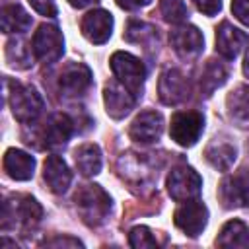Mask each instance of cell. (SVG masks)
Returning <instances> with one entry per match:
<instances>
[{
    "label": "cell",
    "instance_id": "obj_34",
    "mask_svg": "<svg viewBox=\"0 0 249 249\" xmlns=\"http://www.w3.org/2000/svg\"><path fill=\"white\" fill-rule=\"evenodd\" d=\"M119 8L126 10V12H134V10H140L144 6H148L152 0H115Z\"/></svg>",
    "mask_w": 249,
    "mask_h": 249
},
{
    "label": "cell",
    "instance_id": "obj_13",
    "mask_svg": "<svg viewBox=\"0 0 249 249\" xmlns=\"http://www.w3.org/2000/svg\"><path fill=\"white\" fill-rule=\"evenodd\" d=\"M161 130H163V117H161L158 111H142V113L130 123L128 136H130L134 142L150 144V142L160 140Z\"/></svg>",
    "mask_w": 249,
    "mask_h": 249
},
{
    "label": "cell",
    "instance_id": "obj_36",
    "mask_svg": "<svg viewBox=\"0 0 249 249\" xmlns=\"http://www.w3.org/2000/svg\"><path fill=\"white\" fill-rule=\"evenodd\" d=\"M243 74L249 78V49H247V54H245V60H243Z\"/></svg>",
    "mask_w": 249,
    "mask_h": 249
},
{
    "label": "cell",
    "instance_id": "obj_15",
    "mask_svg": "<svg viewBox=\"0 0 249 249\" xmlns=\"http://www.w3.org/2000/svg\"><path fill=\"white\" fill-rule=\"evenodd\" d=\"M220 196L226 206H249V169L224 179Z\"/></svg>",
    "mask_w": 249,
    "mask_h": 249
},
{
    "label": "cell",
    "instance_id": "obj_12",
    "mask_svg": "<svg viewBox=\"0 0 249 249\" xmlns=\"http://www.w3.org/2000/svg\"><path fill=\"white\" fill-rule=\"evenodd\" d=\"M80 29H82V35L89 43L101 45L109 41L113 33V16L107 10H91L82 18Z\"/></svg>",
    "mask_w": 249,
    "mask_h": 249
},
{
    "label": "cell",
    "instance_id": "obj_14",
    "mask_svg": "<svg viewBox=\"0 0 249 249\" xmlns=\"http://www.w3.org/2000/svg\"><path fill=\"white\" fill-rule=\"evenodd\" d=\"M91 86V70L82 62L68 64L58 78V88L66 97H78Z\"/></svg>",
    "mask_w": 249,
    "mask_h": 249
},
{
    "label": "cell",
    "instance_id": "obj_2",
    "mask_svg": "<svg viewBox=\"0 0 249 249\" xmlns=\"http://www.w3.org/2000/svg\"><path fill=\"white\" fill-rule=\"evenodd\" d=\"M74 202L84 224L91 228L101 226L111 212V196L105 193L101 185L95 183L82 185L74 195Z\"/></svg>",
    "mask_w": 249,
    "mask_h": 249
},
{
    "label": "cell",
    "instance_id": "obj_20",
    "mask_svg": "<svg viewBox=\"0 0 249 249\" xmlns=\"http://www.w3.org/2000/svg\"><path fill=\"white\" fill-rule=\"evenodd\" d=\"M204 158H206V161H208L212 167H216L218 171H228V169L233 165L235 158H237V150H235V146H231L230 142L214 140L212 144L206 146Z\"/></svg>",
    "mask_w": 249,
    "mask_h": 249
},
{
    "label": "cell",
    "instance_id": "obj_27",
    "mask_svg": "<svg viewBox=\"0 0 249 249\" xmlns=\"http://www.w3.org/2000/svg\"><path fill=\"white\" fill-rule=\"evenodd\" d=\"M6 60L14 68H29L31 66V51L21 39H10L6 43Z\"/></svg>",
    "mask_w": 249,
    "mask_h": 249
},
{
    "label": "cell",
    "instance_id": "obj_8",
    "mask_svg": "<svg viewBox=\"0 0 249 249\" xmlns=\"http://www.w3.org/2000/svg\"><path fill=\"white\" fill-rule=\"evenodd\" d=\"M173 222L185 235L196 237L208 224V208L196 198L181 202V206L173 214Z\"/></svg>",
    "mask_w": 249,
    "mask_h": 249
},
{
    "label": "cell",
    "instance_id": "obj_19",
    "mask_svg": "<svg viewBox=\"0 0 249 249\" xmlns=\"http://www.w3.org/2000/svg\"><path fill=\"white\" fill-rule=\"evenodd\" d=\"M4 171L16 181H27L35 171V158L19 148H8L4 154Z\"/></svg>",
    "mask_w": 249,
    "mask_h": 249
},
{
    "label": "cell",
    "instance_id": "obj_21",
    "mask_svg": "<svg viewBox=\"0 0 249 249\" xmlns=\"http://www.w3.org/2000/svg\"><path fill=\"white\" fill-rule=\"evenodd\" d=\"M74 161L84 177H93L101 171V150L97 144H82L74 152Z\"/></svg>",
    "mask_w": 249,
    "mask_h": 249
},
{
    "label": "cell",
    "instance_id": "obj_6",
    "mask_svg": "<svg viewBox=\"0 0 249 249\" xmlns=\"http://www.w3.org/2000/svg\"><path fill=\"white\" fill-rule=\"evenodd\" d=\"M31 51L35 54L37 60L45 62V64H53L56 62L62 53H64V37L62 31L53 25V23H43L37 27L35 35H33V45Z\"/></svg>",
    "mask_w": 249,
    "mask_h": 249
},
{
    "label": "cell",
    "instance_id": "obj_29",
    "mask_svg": "<svg viewBox=\"0 0 249 249\" xmlns=\"http://www.w3.org/2000/svg\"><path fill=\"white\" fill-rule=\"evenodd\" d=\"M128 243L134 249H146V247H158V241L148 226H134L128 231Z\"/></svg>",
    "mask_w": 249,
    "mask_h": 249
},
{
    "label": "cell",
    "instance_id": "obj_7",
    "mask_svg": "<svg viewBox=\"0 0 249 249\" xmlns=\"http://www.w3.org/2000/svg\"><path fill=\"white\" fill-rule=\"evenodd\" d=\"M204 130V115L191 109V111H177L171 117L169 124V136L175 140L179 146L191 148L196 144Z\"/></svg>",
    "mask_w": 249,
    "mask_h": 249
},
{
    "label": "cell",
    "instance_id": "obj_23",
    "mask_svg": "<svg viewBox=\"0 0 249 249\" xmlns=\"http://www.w3.org/2000/svg\"><path fill=\"white\" fill-rule=\"evenodd\" d=\"M2 31L4 33H23L31 27V16L19 4H8L2 8Z\"/></svg>",
    "mask_w": 249,
    "mask_h": 249
},
{
    "label": "cell",
    "instance_id": "obj_5",
    "mask_svg": "<svg viewBox=\"0 0 249 249\" xmlns=\"http://www.w3.org/2000/svg\"><path fill=\"white\" fill-rule=\"evenodd\" d=\"M165 185H167V193L173 200L187 202V200L198 198L200 189H202V179L193 167L177 165L169 171Z\"/></svg>",
    "mask_w": 249,
    "mask_h": 249
},
{
    "label": "cell",
    "instance_id": "obj_1",
    "mask_svg": "<svg viewBox=\"0 0 249 249\" xmlns=\"http://www.w3.org/2000/svg\"><path fill=\"white\" fill-rule=\"evenodd\" d=\"M43 218L41 204L29 195H14L2 206V230L18 228L21 231L33 230Z\"/></svg>",
    "mask_w": 249,
    "mask_h": 249
},
{
    "label": "cell",
    "instance_id": "obj_25",
    "mask_svg": "<svg viewBox=\"0 0 249 249\" xmlns=\"http://www.w3.org/2000/svg\"><path fill=\"white\" fill-rule=\"evenodd\" d=\"M228 107L231 119L239 123V126H249V88L241 86L228 97Z\"/></svg>",
    "mask_w": 249,
    "mask_h": 249
},
{
    "label": "cell",
    "instance_id": "obj_17",
    "mask_svg": "<svg viewBox=\"0 0 249 249\" xmlns=\"http://www.w3.org/2000/svg\"><path fill=\"white\" fill-rule=\"evenodd\" d=\"M74 132V123L66 113H53L43 128L45 148H60L64 146Z\"/></svg>",
    "mask_w": 249,
    "mask_h": 249
},
{
    "label": "cell",
    "instance_id": "obj_26",
    "mask_svg": "<svg viewBox=\"0 0 249 249\" xmlns=\"http://www.w3.org/2000/svg\"><path fill=\"white\" fill-rule=\"evenodd\" d=\"M128 43H136V45H154L158 43V29L150 23H144V21H128L126 25V31L123 35Z\"/></svg>",
    "mask_w": 249,
    "mask_h": 249
},
{
    "label": "cell",
    "instance_id": "obj_16",
    "mask_svg": "<svg viewBox=\"0 0 249 249\" xmlns=\"http://www.w3.org/2000/svg\"><path fill=\"white\" fill-rule=\"evenodd\" d=\"M43 177H45L47 187L54 195H64L72 183V171L68 169L66 161L56 154L47 156L45 165H43Z\"/></svg>",
    "mask_w": 249,
    "mask_h": 249
},
{
    "label": "cell",
    "instance_id": "obj_32",
    "mask_svg": "<svg viewBox=\"0 0 249 249\" xmlns=\"http://www.w3.org/2000/svg\"><path fill=\"white\" fill-rule=\"evenodd\" d=\"M45 247H84V243L76 237H68V235H56L53 239H45L43 241Z\"/></svg>",
    "mask_w": 249,
    "mask_h": 249
},
{
    "label": "cell",
    "instance_id": "obj_10",
    "mask_svg": "<svg viewBox=\"0 0 249 249\" xmlns=\"http://www.w3.org/2000/svg\"><path fill=\"white\" fill-rule=\"evenodd\" d=\"M158 95L160 101L165 105H179L189 95V82L177 68H167L160 74L158 82Z\"/></svg>",
    "mask_w": 249,
    "mask_h": 249
},
{
    "label": "cell",
    "instance_id": "obj_35",
    "mask_svg": "<svg viewBox=\"0 0 249 249\" xmlns=\"http://www.w3.org/2000/svg\"><path fill=\"white\" fill-rule=\"evenodd\" d=\"M95 2H99V0H68V4L70 6H74V8H86V6H89V4H95Z\"/></svg>",
    "mask_w": 249,
    "mask_h": 249
},
{
    "label": "cell",
    "instance_id": "obj_22",
    "mask_svg": "<svg viewBox=\"0 0 249 249\" xmlns=\"http://www.w3.org/2000/svg\"><path fill=\"white\" fill-rule=\"evenodd\" d=\"M228 78V70L222 62H218L216 58H210L206 60L204 68H202V74H200V80H198V86H200V93L210 97L218 88L224 86Z\"/></svg>",
    "mask_w": 249,
    "mask_h": 249
},
{
    "label": "cell",
    "instance_id": "obj_24",
    "mask_svg": "<svg viewBox=\"0 0 249 249\" xmlns=\"http://www.w3.org/2000/svg\"><path fill=\"white\" fill-rule=\"evenodd\" d=\"M216 245L220 247H247L249 245V228L241 220H230L224 224Z\"/></svg>",
    "mask_w": 249,
    "mask_h": 249
},
{
    "label": "cell",
    "instance_id": "obj_9",
    "mask_svg": "<svg viewBox=\"0 0 249 249\" xmlns=\"http://www.w3.org/2000/svg\"><path fill=\"white\" fill-rule=\"evenodd\" d=\"M169 43H171L173 51L185 60L196 58L204 49L202 33L195 25H187V23L185 25H177L175 29L169 31Z\"/></svg>",
    "mask_w": 249,
    "mask_h": 249
},
{
    "label": "cell",
    "instance_id": "obj_28",
    "mask_svg": "<svg viewBox=\"0 0 249 249\" xmlns=\"http://www.w3.org/2000/svg\"><path fill=\"white\" fill-rule=\"evenodd\" d=\"M160 12L169 23H183L189 16L187 4L183 0H160Z\"/></svg>",
    "mask_w": 249,
    "mask_h": 249
},
{
    "label": "cell",
    "instance_id": "obj_4",
    "mask_svg": "<svg viewBox=\"0 0 249 249\" xmlns=\"http://www.w3.org/2000/svg\"><path fill=\"white\" fill-rule=\"evenodd\" d=\"M8 91V97H10V109H12V115L23 123V124H29V123H35L43 111V97L39 95V91L33 88V86H25V84H12Z\"/></svg>",
    "mask_w": 249,
    "mask_h": 249
},
{
    "label": "cell",
    "instance_id": "obj_18",
    "mask_svg": "<svg viewBox=\"0 0 249 249\" xmlns=\"http://www.w3.org/2000/svg\"><path fill=\"white\" fill-rule=\"evenodd\" d=\"M245 41H247L245 33L233 27L230 21H222L216 27V51L228 60H233L239 54Z\"/></svg>",
    "mask_w": 249,
    "mask_h": 249
},
{
    "label": "cell",
    "instance_id": "obj_3",
    "mask_svg": "<svg viewBox=\"0 0 249 249\" xmlns=\"http://www.w3.org/2000/svg\"><path fill=\"white\" fill-rule=\"evenodd\" d=\"M109 64H111V70H113L115 78L134 97H140L142 95V88H144V80H146V68H144L142 60L136 58L130 53L117 51V53H113Z\"/></svg>",
    "mask_w": 249,
    "mask_h": 249
},
{
    "label": "cell",
    "instance_id": "obj_30",
    "mask_svg": "<svg viewBox=\"0 0 249 249\" xmlns=\"http://www.w3.org/2000/svg\"><path fill=\"white\" fill-rule=\"evenodd\" d=\"M31 4V8L41 14V16H47V18H54L58 14L56 10V2L54 0H27Z\"/></svg>",
    "mask_w": 249,
    "mask_h": 249
},
{
    "label": "cell",
    "instance_id": "obj_31",
    "mask_svg": "<svg viewBox=\"0 0 249 249\" xmlns=\"http://www.w3.org/2000/svg\"><path fill=\"white\" fill-rule=\"evenodd\" d=\"M231 14L249 27V0H231Z\"/></svg>",
    "mask_w": 249,
    "mask_h": 249
},
{
    "label": "cell",
    "instance_id": "obj_33",
    "mask_svg": "<svg viewBox=\"0 0 249 249\" xmlns=\"http://www.w3.org/2000/svg\"><path fill=\"white\" fill-rule=\"evenodd\" d=\"M193 2L198 8V12H202L204 16H216L222 10V0H193Z\"/></svg>",
    "mask_w": 249,
    "mask_h": 249
},
{
    "label": "cell",
    "instance_id": "obj_11",
    "mask_svg": "<svg viewBox=\"0 0 249 249\" xmlns=\"http://www.w3.org/2000/svg\"><path fill=\"white\" fill-rule=\"evenodd\" d=\"M136 99L119 80H111L105 84V89H103V101H105V109H107V115L113 117V119H123L126 117L134 105H136Z\"/></svg>",
    "mask_w": 249,
    "mask_h": 249
}]
</instances>
